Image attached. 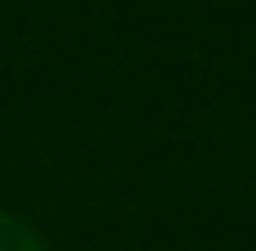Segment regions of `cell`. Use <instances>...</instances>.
<instances>
[{
    "instance_id": "obj_1",
    "label": "cell",
    "mask_w": 256,
    "mask_h": 251,
    "mask_svg": "<svg viewBox=\"0 0 256 251\" xmlns=\"http://www.w3.org/2000/svg\"><path fill=\"white\" fill-rule=\"evenodd\" d=\"M0 251H45V243H40V234L27 220L0 211Z\"/></svg>"
}]
</instances>
